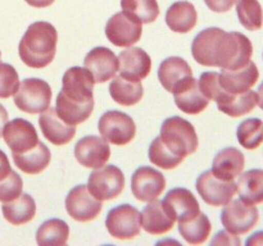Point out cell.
Segmentation results:
<instances>
[{"label":"cell","instance_id":"obj_22","mask_svg":"<svg viewBox=\"0 0 263 246\" xmlns=\"http://www.w3.org/2000/svg\"><path fill=\"white\" fill-rule=\"evenodd\" d=\"M246 167V158L239 149L229 146L216 154L212 169L216 177L225 181H233L240 176Z\"/></svg>","mask_w":263,"mask_h":246},{"label":"cell","instance_id":"obj_27","mask_svg":"<svg viewBox=\"0 0 263 246\" xmlns=\"http://www.w3.org/2000/svg\"><path fill=\"white\" fill-rule=\"evenodd\" d=\"M2 212L10 224L22 225L33 219L36 214V202L31 195L21 194L14 200L3 202Z\"/></svg>","mask_w":263,"mask_h":246},{"label":"cell","instance_id":"obj_31","mask_svg":"<svg viewBox=\"0 0 263 246\" xmlns=\"http://www.w3.org/2000/svg\"><path fill=\"white\" fill-rule=\"evenodd\" d=\"M110 97L117 104L131 107L138 104L144 95V87L140 81H131L123 77H116L109 85Z\"/></svg>","mask_w":263,"mask_h":246},{"label":"cell","instance_id":"obj_21","mask_svg":"<svg viewBox=\"0 0 263 246\" xmlns=\"http://www.w3.org/2000/svg\"><path fill=\"white\" fill-rule=\"evenodd\" d=\"M39 126L44 137L54 145H66L76 135V126L67 125L66 122H63L57 114L55 108L49 107L41 113L39 117Z\"/></svg>","mask_w":263,"mask_h":246},{"label":"cell","instance_id":"obj_33","mask_svg":"<svg viewBox=\"0 0 263 246\" xmlns=\"http://www.w3.org/2000/svg\"><path fill=\"white\" fill-rule=\"evenodd\" d=\"M257 107V92L253 90H248L243 94H234L228 101L222 104H217L220 112L226 115L238 118L251 113Z\"/></svg>","mask_w":263,"mask_h":246},{"label":"cell","instance_id":"obj_18","mask_svg":"<svg viewBox=\"0 0 263 246\" xmlns=\"http://www.w3.org/2000/svg\"><path fill=\"white\" fill-rule=\"evenodd\" d=\"M141 227L151 235L159 236L170 232L176 223V218L168 208L159 200H152L140 213Z\"/></svg>","mask_w":263,"mask_h":246},{"label":"cell","instance_id":"obj_47","mask_svg":"<svg viewBox=\"0 0 263 246\" xmlns=\"http://www.w3.org/2000/svg\"><path fill=\"white\" fill-rule=\"evenodd\" d=\"M257 105L263 110V82L259 85L258 91H257Z\"/></svg>","mask_w":263,"mask_h":246},{"label":"cell","instance_id":"obj_14","mask_svg":"<svg viewBox=\"0 0 263 246\" xmlns=\"http://www.w3.org/2000/svg\"><path fill=\"white\" fill-rule=\"evenodd\" d=\"M74 158L81 166L97 169L105 166L110 158V148L99 136H85L74 146Z\"/></svg>","mask_w":263,"mask_h":246},{"label":"cell","instance_id":"obj_43","mask_svg":"<svg viewBox=\"0 0 263 246\" xmlns=\"http://www.w3.org/2000/svg\"><path fill=\"white\" fill-rule=\"evenodd\" d=\"M10 172H12V167H10L9 159L4 151L0 150V181L4 179Z\"/></svg>","mask_w":263,"mask_h":246},{"label":"cell","instance_id":"obj_23","mask_svg":"<svg viewBox=\"0 0 263 246\" xmlns=\"http://www.w3.org/2000/svg\"><path fill=\"white\" fill-rule=\"evenodd\" d=\"M162 202L175 215L177 222L187 219L200 212V205L197 197L193 195L190 190L184 189V187L170 190Z\"/></svg>","mask_w":263,"mask_h":246},{"label":"cell","instance_id":"obj_40","mask_svg":"<svg viewBox=\"0 0 263 246\" xmlns=\"http://www.w3.org/2000/svg\"><path fill=\"white\" fill-rule=\"evenodd\" d=\"M199 89L203 92L208 100H215L217 101L223 94V89L221 87L220 81H218V73L217 72H204L200 76L199 81Z\"/></svg>","mask_w":263,"mask_h":246},{"label":"cell","instance_id":"obj_20","mask_svg":"<svg viewBox=\"0 0 263 246\" xmlns=\"http://www.w3.org/2000/svg\"><path fill=\"white\" fill-rule=\"evenodd\" d=\"M172 94L176 107L186 114H199L210 104V100L200 91L198 79L193 76L184 79Z\"/></svg>","mask_w":263,"mask_h":246},{"label":"cell","instance_id":"obj_26","mask_svg":"<svg viewBox=\"0 0 263 246\" xmlns=\"http://www.w3.org/2000/svg\"><path fill=\"white\" fill-rule=\"evenodd\" d=\"M198 14L195 7L189 2H176L167 9L166 23L174 32L187 33L195 27Z\"/></svg>","mask_w":263,"mask_h":246},{"label":"cell","instance_id":"obj_29","mask_svg":"<svg viewBox=\"0 0 263 246\" xmlns=\"http://www.w3.org/2000/svg\"><path fill=\"white\" fill-rule=\"evenodd\" d=\"M94 109V101L76 102L67 99L62 92L57 96V114L67 125L77 126L84 123L91 115Z\"/></svg>","mask_w":263,"mask_h":246},{"label":"cell","instance_id":"obj_24","mask_svg":"<svg viewBox=\"0 0 263 246\" xmlns=\"http://www.w3.org/2000/svg\"><path fill=\"white\" fill-rule=\"evenodd\" d=\"M193 76V71L187 61L180 56H170L164 59L158 69V79L164 90L174 92L175 89L187 77Z\"/></svg>","mask_w":263,"mask_h":246},{"label":"cell","instance_id":"obj_17","mask_svg":"<svg viewBox=\"0 0 263 246\" xmlns=\"http://www.w3.org/2000/svg\"><path fill=\"white\" fill-rule=\"evenodd\" d=\"M120 76L131 81H141L152 71V59L141 48H127L118 55Z\"/></svg>","mask_w":263,"mask_h":246},{"label":"cell","instance_id":"obj_32","mask_svg":"<svg viewBox=\"0 0 263 246\" xmlns=\"http://www.w3.org/2000/svg\"><path fill=\"white\" fill-rule=\"evenodd\" d=\"M69 237V225L64 220L51 218L45 220L36 232V242L39 245H66Z\"/></svg>","mask_w":263,"mask_h":246},{"label":"cell","instance_id":"obj_7","mask_svg":"<svg viewBox=\"0 0 263 246\" xmlns=\"http://www.w3.org/2000/svg\"><path fill=\"white\" fill-rule=\"evenodd\" d=\"M98 130L107 142L123 146L134 140L136 126L133 118L126 113L120 110H109L100 117Z\"/></svg>","mask_w":263,"mask_h":246},{"label":"cell","instance_id":"obj_35","mask_svg":"<svg viewBox=\"0 0 263 246\" xmlns=\"http://www.w3.org/2000/svg\"><path fill=\"white\" fill-rule=\"evenodd\" d=\"M236 13L240 25L248 31L262 28L263 10L258 0H236Z\"/></svg>","mask_w":263,"mask_h":246},{"label":"cell","instance_id":"obj_3","mask_svg":"<svg viewBox=\"0 0 263 246\" xmlns=\"http://www.w3.org/2000/svg\"><path fill=\"white\" fill-rule=\"evenodd\" d=\"M159 137L170 151L184 159L194 154L199 144L194 126L179 115L167 118L162 123Z\"/></svg>","mask_w":263,"mask_h":246},{"label":"cell","instance_id":"obj_8","mask_svg":"<svg viewBox=\"0 0 263 246\" xmlns=\"http://www.w3.org/2000/svg\"><path fill=\"white\" fill-rule=\"evenodd\" d=\"M105 227L112 237L131 240L140 233V212L130 204L118 205L108 212Z\"/></svg>","mask_w":263,"mask_h":246},{"label":"cell","instance_id":"obj_12","mask_svg":"<svg viewBox=\"0 0 263 246\" xmlns=\"http://www.w3.org/2000/svg\"><path fill=\"white\" fill-rule=\"evenodd\" d=\"M103 201L95 199L87 186L79 184L68 192L66 197V210L72 219L77 222H90L100 214Z\"/></svg>","mask_w":263,"mask_h":246},{"label":"cell","instance_id":"obj_46","mask_svg":"<svg viewBox=\"0 0 263 246\" xmlns=\"http://www.w3.org/2000/svg\"><path fill=\"white\" fill-rule=\"evenodd\" d=\"M8 122V112L2 104H0V137L3 136V130Z\"/></svg>","mask_w":263,"mask_h":246},{"label":"cell","instance_id":"obj_5","mask_svg":"<svg viewBox=\"0 0 263 246\" xmlns=\"http://www.w3.org/2000/svg\"><path fill=\"white\" fill-rule=\"evenodd\" d=\"M125 189V174L118 167L108 164L94 169L87 181V190L100 201L116 199Z\"/></svg>","mask_w":263,"mask_h":246},{"label":"cell","instance_id":"obj_16","mask_svg":"<svg viewBox=\"0 0 263 246\" xmlns=\"http://www.w3.org/2000/svg\"><path fill=\"white\" fill-rule=\"evenodd\" d=\"M84 67L92 74L95 84H104L118 72V58L110 49L98 46L86 54Z\"/></svg>","mask_w":263,"mask_h":246},{"label":"cell","instance_id":"obj_6","mask_svg":"<svg viewBox=\"0 0 263 246\" xmlns=\"http://www.w3.org/2000/svg\"><path fill=\"white\" fill-rule=\"evenodd\" d=\"M259 220L256 205L248 204L241 199H231L221 212V222L226 231L233 235H246L253 230Z\"/></svg>","mask_w":263,"mask_h":246},{"label":"cell","instance_id":"obj_28","mask_svg":"<svg viewBox=\"0 0 263 246\" xmlns=\"http://www.w3.org/2000/svg\"><path fill=\"white\" fill-rule=\"evenodd\" d=\"M239 197L248 204L263 202V169H251L239 176L236 182Z\"/></svg>","mask_w":263,"mask_h":246},{"label":"cell","instance_id":"obj_37","mask_svg":"<svg viewBox=\"0 0 263 246\" xmlns=\"http://www.w3.org/2000/svg\"><path fill=\"white\" fill-rule=\"evenodd\" d=\"M149 160L152 161V164L159 167L162 169H174L176 168L179 164L182 163L184 158L181 156L175 155L172 151H170L166 148L163 142H162L161 137H156L153 140V142L149 146Z\"/></svg>","mask_w":263,"mask_h":246},{"label":"cell","instance_id":"obj_44","mask_svg":"<svg viewBox=\"0 0 263 246\" xmlns=\"http://www.w3.org/2000/svg\"><path fill=\"white\" fill-rule=\"evenodd\" d=\"M247 246H263V231L253 233L248 240L246 241Z\"/></svg>","mask_w":263,"mask_h":246},{"label":"cell","instance_id":"obj_42","mask_svg":"<svg viewBox=\"0 0 263 246\" xmlns=\"http://www.w3.org/2000/svg\"><path fill=\"white\" fill-rule=\"evenodd\" d=\"M204 3L212 12L226 13L234 7L236 0H204Z\"/></svg>","mask_w":263,"mask_h":246},{"label":"cell","instance_id":"obj_30","mask_svg":"<svg viewBox=\"0 0 263 246\" xmlns=\"http://www.w3.org/2000/svg\"><path fill=\"white\" fill-rule=\"evenodd\" d=\"M211 231H212V224L210 218L202 212L179 222L180 235L190 245H200L205 242Z\"/></svg>","mask_w":263,"mask_h":246},{"label":"cell","instance_id":"obj_45","mask_svg":"<svg viewBox=\"0 0 263 246\" xmlns=\"http://www.w3.org/2000/svg\"><path fill=\"white\" fill-rule=\"evenodd\" d=\"M28 5L33 8H46L54 3V0H25Z\"/></svg>","mask_w":263,"mask_h":246},{"label":"cell","instance_id":"obj_38","mask_svg":"<svg viewBox=\"0 0 263 246\" xmlns=\"http://www.w3.org/2000/svg\"><path fill=\"white\" fill-rule=\"evenodd\" d=\"M20 84V77L14 67L0 63V99L13 96L17 92Z\"/></svg>","mask_w":263,"mask_h":246},{"label":"cell","instance_id":"obj_11","mask_svg":"<svg viewBox=\"0 0 263 246\" xmlns=\"http://www.w3.org/2000/svg\"><path fill=\"white\" fill-rule=\"evenodd\" d=\"M94 85L95 79L90 71L82 67H72L64 72L61 92L71 101L90 102L94 101Z\"/></svg>","mask_w":263,"mask_h":246},{"label":"cell","instance_id":"obj_15","mask_svg":"<svg viewBox=\"0 0 263 246\" xmlns=\"http://www.w3.org/2000/svg\"><path fill=\"white\" fill-rule=\"evenodd\" d=\"M3 137L12 153L18 154L35 148L40 141L37 131L32 123L23 118H15L10 122H7L3 130Z\"/></svg>","mask_w":263,"mask_h":246},{"label":"cell","instance_id":"obj_41","mask_svg":"<svg viewBox=\"0 0 263 246\" xmlns=\"http://www.w3.org/2000/svg\"><path fill=\"white\" fill-rule=\"evenodd\" d=\"M211 245L239 246L241 245V241L238 236L233 235V233H230L229 231H220V232L215 236V238L211 241Z\"/></svg>","mask_w":263,"mask_h":246},{"label":"cell","instance_id":"obj_39","mask_svg":"<svg viewBox=\"0 0 263 246\" xmlns=\"http://www.w3.org/2000/svg\"><path fill=\"white\" fill-rule=\"evenodd\" d=\"M23 181L17 172L12 171L4 179L0 181V201L7 202L14 200L22 194Z\"/></svg>","mask_w":263,"mask_h":246},{"label":"cell","instance_id":"obj_13","mask_svg":"<svg viewBox=\"0 0 263 246\" xmlns=\"http://www.w3.org/2000/svg\"><path fill=\"white\" fill-rule=\"evenodd\" d=\"M166 189L163 174L152 167L144 166L136 169L131 177L133 195L140 201L149 202L158 199Z\"/></svg>","mask_w":263,"mask_h":246},{"label":"cell","instance_id":"obj_34","mask_svg":"<svg viewBox=\"0 0 263 246\" xmlns=\"http://www.w3.org/2000/svg\"><path fill=\"white\" fill-rule=\"evenodd\" d=\"M239 144L247 150H256L263 142V120L248 118L239 125L236 130Z\"/></svg>","mask_w":263,"mask_h":246},{"label":"cell","instance_id":"obj_48","mask_svg":"<svg viewBox=\"0 0 263 246\" xmlns=\"http://www.w3.org/2000/svg\"><path fill=\"white\" fill-rule=\"evenodd\" d=\"M0 58H2V53H0Z\"/></svg>","mask_w":263,"mask_h":246},{"label":"cell","instance_id":"obj_9","mask_svg":"<svg viewBox=\"0 0 263 246\" xmlns=\"http://www.w3.org/2000/svg\"><path fill=\"white\" fill-rule=\"evenodd\" d=\"M143 35V23L125 12L113 14L105 25V36L120 48H130Z\"/></svg>","mask_w":263,"mask_h":246},{"label":"cell","instance_id":"obj_4","mask_svg":"<svg viewBox=\"0 0 263 246\" xmlns=\"http://www.w3.org/2000/svg\"><path fill=\"white\" fill-rule=\"evenodd\" d=\"M51 89L40 78H26L20 84L14 96V104L22 112L39 114L50 107Z\"/></svg>","mask_w":263,"mask_h":246},{"label":"cell","instance_id":"obj_2","mask_svg":"<svg viewBox=\"0 0 263 246\" xmlns=\"http://www.w3.org/2000/svg\"><path fill=\"white\" fill-rule=\"evenodd\" d=\"M58 33L49 22L37 20L28 26L18 45L20 58L30 68H45L57 53Z\"/></svg>","mask_w":263,"mask_h":246},{"label":"cell","instance_id":"obj_10","mask_svg":"<svg viewBox=\"0 0 263 246\" xmlns=\"http://www.w3.org/2000/svg\"><path fill=\"white\" fill-rule=\"evenodd\" d=\"M195 187L203 201L212 207H223L236 194V183L234 179L225 181L218 178L212 171L203 172L197 178Z\"/></svg>","mask_w":263,"mask_h":246},{"label":"cell","instance_id":"obj_1","mask_svg":"<svg viewBox=\"0 0 263 246\" xmlns=\"http://www.w3.org/2000/svg\"><path fill=\"white\" fill-rule=\"evenodd\" d=\"M192 54L195 61L202 66L239 69L251 61L253 45L240 32H226L222 28L208 27L193 40Z\"/></svg>","mask_w":263,"mask_h":246},{"label":"cell","instance_id":"obj_25","mask_svg":"<svg viewBox=\"0 0 263 246\" xmlns=\"http://www.w3.org/2000/svg\"><path fill=\"white\" fill-rule=\"evenodd\" d=\"M12 156L18 169L27 174H39L45 171L51 159L50 150L41 141L25 153H12Z\"/></svg>","mask_w":263,"mask_h":246},{"label":"cell","instance_id":"obj_19","mask_svg":"<svg viewBox=\"0 0 263 246\" xmlns=\"http://www.w3.org/2000/svg\"><path fill=\"white\" fill-rule=\"evenodd\" d=\"M259 78V71L254 61L239 69H221L218 81L221 87L230 94H243L251 90Z\"/></svg>","mask_w":263,"mask_h":246},{"label":"cell","instance_id":"obj_36","mask_svg":"<svg viewBox=\"0 0 263 246\" xmlns=\"http://www.w3.org/2000/svg\"><path fill=\"white\" fill-rule=\"evenodd\" d=\"M122 10L141 23H153L159 15L157 0H121Z\"/></svg>","mask_w":263,"mask_h":246}]
</instances>
